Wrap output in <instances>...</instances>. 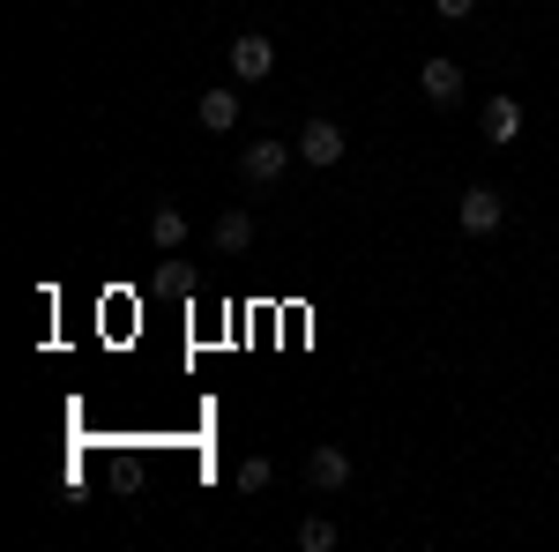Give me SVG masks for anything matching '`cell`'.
<instances>
[{
	"instance_id": "1",
	"label": "cell",
	"mask_w": 559,
	"mask_h": 552,
	"mask_svg": "<svg viewBox=\"0 0 559 552\" xmlns=\"http://www.w3.org/2000/svg\"><path fill=\"white\" fill-rule=\"evenodd\" d=\"M508 224V202H500V187H463V232L471 239H492Z\"/></svg>"
},
{
	"instance_id": "2",
	"label": "cell",
	"mask_w": 559,
	"mask_h": 552,
	"mask_svg": "<svg viewBox=\"0 0 559 552\" xmlns=\"http://www.w3.org/2000/svg\"><path fill=\"white\" fill-rule=\"evenodd\" d=\"M418 90H426V105L448 113V105H463V68H455L448 52H432L426 68H418Z\"/></svg>"
},
{
	"instance_id": "3",
	"label": "cell",
	"mask_w": 559,
	"mask_h": 552,
	"mask_svg": "<svg viewBox=\"0 0 559 552\" xmlns=\"http://www.w3.org/2000/svg\"><path fill=\"white\" fill-rule=\"evenodd\" d=\"M306 485H313V493H344L350 485V456L336 448V441H321V448L306 456Z\"/></svg>"
},
{
	"instance_id": "4",
	"label": "cell",
	"mask_w": 559,
	"mask_h": 552,
	"mask_svg": "<svg viewBox=\"0 0 559 552\" xmlns=\"http://www.w3.org/2000/svg\"><path fill=\"white\" fill-rule=\"evenodd\" d=\"M299 157H306V165H321V172L344 165V128H336V120H306V128H299Z\"/></svg>"
},
{
	"instance_id": "5",
	"label": "cell",
	"mask_w": 559,
	"mask_h": 552,
	"mask_svg": "<svg viewBox=\"0 0 559 552\" xmlns=\"http://www.w3.org/2000/svg\"><path fill=\"white\" fill-rule=\"evenodd\" d=\"M292 150H299V142H247V157H239V172H247V187H269V179H284V165H292Z\"/></svg>"
},
{
	"instance_id": "6",
	"label": "cell",
	"mask_w": 559,
	"mask_h": 552,
	"mask_svg": "<svg viewBox=\"0 0 559 552\" xmlns=\"http://www.w3.org/2000/svg\"><path fill=\"white\" fill-rule=\"evenodd\" d=\"M477 128H485V142H500V150H508V142H522V105L508 97V90H500V97H485Z\"/></svg>"
},
{
	"instance_id": "7",
	"label": "cell",
	"mask_w": 559,
	"mask_h": 552,
	"mask_svg": "<svg viewBox=\"0 0 559 552\" xmlns=\"http://www.w3.org/2000/svg\"><path fill=\"white\" fill-rule=\"evenodd\" d=\"M269 68H276V45L261 38V31H247V38H231V75H239V83H261Z\"/></svg>"
},
{
	"instance_id": "8",
	"label": "cell",
	"mask_w": 559,
	"mask_h": 552,
	"mask_svg": "<svg viewBox=\"0 0 559 552\" xmlns=\"http://www.w3.org/2000/svg\"><path fill=\"white\" fill-rule=\"evenodd\" d=\"M194 113H202V128H210V134H231V128H239V90H224V83L202 90V105H194Z\"/></svg>"
},
{
	"instance_id": "9",
	"label": "cell",
	"mask_w": 559,
	"mask_h": 552,
	"mask_svg": "<svg viewBox=\"0 0 559 552\" xmlns=\"http://www.w3.org/2000/svg\"><path fill=\"white\" fill-rule=\"evenodd\" d=\"M187 232H194L187 210H173V202H165V210H150V247H157V255H179V247H187Z\"/></svg>"
},
{
	"instance_id": "10",
	"label": "cell",
	"mask_w": 559,
	"mask_h": 552,
	"mask_svg": "<svg viewBox=\"0 0 559 552\" xmlns=\"http://www.w3.org/2000/svg\"><path fill=\"white\" fill-rule=\"evenodd\" d=\"M210 239H216V255H247V247H254V216H247V210H224Z\"/></svg>"
},
{
	"instance_id": "11",
	"label": "cell",
	"mask_w": 559,
	"mask_h": 552,
	"mask_svg": "<svg viewBox=\"0 0 559 552\" xmlns=\"http://www.w3.org/2000/svg\"><path fill=\"white\" fill-rule=\"evenodd\" d=\"M336 538H344V530H336L329 515H306V522H299V545L306 552H336Z\"/></svg>"
},
{
	"instance_id": "12",
	"label": "cell",
	"mask_w": 559,
	"mask_h": 552,
	"mask_svg": "<svg viewBox=\"0 0 559 552\" xmlns=\"http://www.w3.org/2000/svg\"><path fill=\"white\" fill-rule=\"evenodd\" d=\"M269 478H276V463L269 456H247L239 463V493H269Z\"/></svg>"
},
{
	"instance_id": "13",
	"label": "cell",
	"mask_w": 559,
	"mask_h": 552,
	"mask_svg": "<svg viewBox=\"0 0 559 552\" xmlns=\"http://www.w3.org/2000/svg\"><path fill=\"white\" fill-rule=\"evenodd\" d=\"M432 8H440L448 23H471V15H477V0H432Z\"/></svg>"
}]
</instances>
